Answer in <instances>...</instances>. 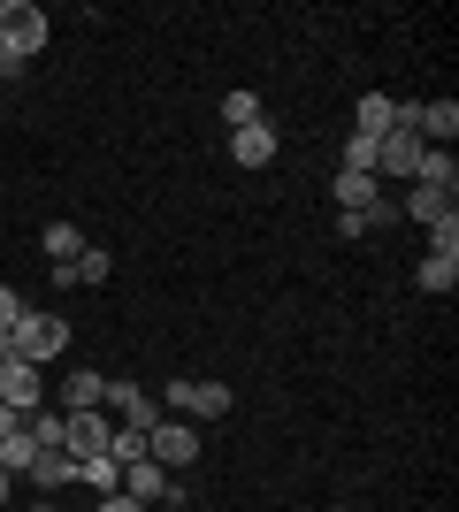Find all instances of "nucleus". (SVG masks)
Here are the masks:
<instances>
[{"mask_svg":"<svg viewBox=\"0 0 459 512\" xmlns=\"http://www.w3.org/2000/svg\"><path fill=\"white\" fill-rule=\"evenodd\" d=\"M39 46H46V8L39 0H0V85H8Z\"/></svg>","mask_w":459,"mask_h":512,"instance_id":"f257e3e1","label":"nucleus"},{"mask_svg":"<svg viewBox=\"0 0 459 512\" xmlns=\"http://www.w3.org/2000/svg\"><path fill=\"white\" fill-rule=\"evenodd\" d=\"M161 413H176V421H222L230 413V383H192V375H176V383H161Z\"/></svg>","mask_w":459,"mask_h":512,"instance_id":"f03ea898","label":"nucleus"},{"mask_svg":"<svg viewBox=\"0 0 459 512\" xmlns=\"http://www.w3.org/2000/svg\"><path fill=\"white\" fill-rule=\"evenodd\" d=\"M62 352H69V321L62 314H23L16 321V360L46 367V360H62Z\"/></svg>","mask_w":459,"mask_h":512,"instance_id":"7ed1b4c3","label":"nucleus"},{"mask_svg":"<svg viewBox=\"0 0 459 512\" xmlns=\"http://www.w3.org/2000/svg\"><path fill=\"white\" fill-rule=\"evenodd\" d=\"M146 459H153V467H169V474H176V467H192V459H199V428L169 413V421L146 436Z\"/></svg>","mask_w":459,"mask_h":512,"instance_id":"20e7f679","label":"nucleus"},{"mask_svg":"<svg viewBox=\"0 0 459 512\" xmlns=\"http://www.w3.org/2000/svg\"><path fill=\"white\" fill-rule=\"evenodd\" d=\"M0 406L23 413V421L46 406V383H39V367H31V360H0Z\"/></svg>","mask_w":459,"mask_h":512,"instance_id":"39448f33","label":"nucleus"},{"mask_svg":"<svg viewBox=\"0 0 459 512\" xmlns=\"http://www.w3.org/2000/svg\"><path fill=\"white\" fill-rule=\"evenodd\" d=\"M108 436H115V421H108L100 406H92V413H69L62 451H69V459H92V451H108Z\"/></svg>","mask_w":459,"mask_h":512,"instance_id":"423d86ee","label":"nucleus"},{"mask_svg":"<svg viewBox=\"0 0 459 512\" xmlns=\"http://www.w3.org/2000/svg\"><path fill=\"white\" fill-rule=\"evenodd\" d=\"M169 490H176L169 467H153V459H131V467H123V497H131V505H161Z\"/></svg>","mask_w":459,"mask_h":512,"instance_id":"0eeeda50","label":"nucleus"},{"mask_svg":"<svg viewBox=\"0 0 459 512\" xmlns=\"http://www.w3.org/2000/svg\"><path fill=\"white\" fill-rule=\"evenodd\" d=\"M230 161H238V169H268V161H276V130H268V123L230 130Z\"/></svg>","mask_w":459,"mask_h":512,"instance_id":"6e6552de","label":"nucleus"},{"mask_svg":"<svg viewBox=\"0 0 459 512\" xmlns=\"http://www.w3.org/2000/svg\"><path fill=\"white\" fill-rule=\"evenodd\" d=\"M414 184H429V192H444V199H452V192H459V161H452V146H429V153H421Z\"/></svg>","mask_w":459,"mask_h":512,"instance_id":"1a4fd4ad","label":"nucleus"},{"mask_svg":"<svg viewBox=\"0 0 459 512\" xmlns=\"http://www.w3.org/2000/svg\"><path fill=\"white\" fill-rule=\"evenodd\" d=\"M31 490H62V482H77V459L69 451H31Z\"/></svg>","mask_w":459,"mask_h":512,"instance_id":"9d476101","label":"nucleus"},{"mask_svg":"<svg viewBox=\"0 0 459 512\" xmlns=\"http://www.w3.org/2000/svg\"><path fill=\"white\" fill-rule=\"evenodd\" d=\"M92 406H108V375H100V367H77V375H69L62 413H92Z\"/></svg>","mask_w":459,"mask_h":512,"instance_id":"9b49d317","label":"nucleus"},{"mask_svg":"<svg viewBox=\"0 0 459 512\" xmlns=\"http://www.w3.org/2000/svg\"><path fill=\"white\" fill-rule=\"evenodd\" d=\"M352 130H360V138H391V130H398V100L360 92V123H352Z\"/></svg>","mask_w":459,"mask_h":512,"instance_id":"f8f14e48","label":"nucleus"},{"mask_svg":"<svg viewBox=\"0 0 459 512\" xmlns=\"http://www.w3.org/2000/svg\"><path fill=\"white\" fill-rule=\"evenodd\" d=\"M77 482H85L92 497H115V490H123V467H115L108 451H92V459H77Z\"/></svg>","mask_w":459,"mask_h":512,"instance_id":"ddd939ff","label":"nucleus"},{"mask_svg":"<svg viewBox=\"0 0 459 512\" xmlns=\"http://www.w3.org/2000/svg\"><path fill=\"white\" fill-rule=\"evenodd\" d=\"M108 276H115V260L100 253V245H85L69 268H54V283H108Z\"/></svg>","mask_w":459,"mask_h":512,"instance_id":"4468645a","label":"nucleus"},{"mask_svg":"<svg viewBox=\"0 0 459 512\" xmlns=\"http://www.w3.org/2000/svg\"><path fill=\"white\" fill-rule=\"evenodd\" d=\"M39 245H46V260H54V268H69V260L85 253V237H77V222H46V237H39Z\"/></svg>","mask_w":459,"mask_h":512,"instance_id":"2eb2a0df","label":"nucleus"},{"mask_svg":"<svg viewBox=\"0 0 459 512\" xmlns=\"http://www.w3.org/2000/svg\"><path fill=\"white\" fill-rule=\"evenodd\" d=\"M222 123H230V130H253V123H268V115H261V92H230V100H222Z\"/></svg>","mask_w":459,"mask_h":512,"instance_id":"dca6fc26","label":"nucleus"},{"mask_svg":"<svg viewBox=\"0 0 459 512\" xmlns=\"http://www.w3.org/2000/svg\"><path fill=\"white\" fill-rule=\"evenodd\" d=\"M406 214H414L421 230H429V222H444V214H452V199H444V192H429V184H414V192H406Z\"/></svg>","mask_w":459,"mask_h":512,"instance_id":"f3484780","label":"nucleus"},{"mask_svg":"<svg viewBox=\"0 0 459 512\" xmlns=\"http://www.w3.org/2000/svg\"><path fill=\"white\" fill-rule=\"evenodd\" d=\"M414 283H421V291H452V283H459V260L429 253V260H421V268H414Z\"/></svg>","mask_w":459,"mask_h":512,"instance_id":"a211bd4d","label":"nucleus"},{"mask_svg":"<svg viewBox=\"0 0 459 512\" xmlns=\"http://www.w3.org/2000/svg\"><path fill=\"white\" fill-rule=\"evenodd\" d=\"M429 253H444V260H459V207L444 214V222H429Z\"/></svg>","mask_w":459,"mask_h":512,"instance_id":"6ab92c4d","label":"nucleus"},{"mask_svg":"<svg viewBox=\"0 0 459 512\" xmlns=\"http://www.w3.org/2000/svg\"><path fill=\"white\" fill-rule=\"evenodd\" d=\"M108 459H115V467L146 459V436H138V428H115V436H108Z\"/></svg>","mask_w":459,"mask_h":512,"instance_id":"aec40b11","label":"nucleus"},{"mask_svg":"<svg viewBox=\"0 0 459 512\" xmlns=\"http://www.w3.org/2000/svg\"><path fill=\"white\" fill-rule=\"evenodd\" d=\"M23 314H31V306H23V291H16V283H0V329H16Z\"/></svg>","mask_w":459,"mask_h":512,"instance_id":"412c9836","label":"nucleus"},{"mask_svg":"<svg viewBox=\"0 0 459 512\" xmlns=\"http://www.w3.org/2000/svg\"><path fill=\"white\" fill-rule=\"evenodd\" d=\"M16 436H23V413H8V406H0V444H16Z\"/></svg>","mask_w":459,"mask_h":512,"instance_id":"4be33fe9","label":"nucleus"},{"mask_svg":"<svg viewBox=\"0 0 459 512\" xmlns=\"http://www.w3.org/2000/svg\"><path fill=\"white\" fill-rule=\"evenodd\" d=\"M92 512H146V505H131V497L115 490V497H100V505H92Z\"/></svg>","mask_w":459,"mask_h":512,"instance_id":"5701e85b","label":"nucleus"},{"mask_svg":"<svg viewBox=\"0 0 459 512\" xmlns=\"http://www.w3.org/2000/svg\"><path fill=\"white\" fill-rule=\"evenodd\" d=\"M146 512H192V505H184V497L169 490V497H161V505H146Z\"/></svg>","mask_w":459,"mask_h":512,"instance_id":"b1692460","label":"nucleus"},{"mask_svg":"<svg viewBox=\"0 0 459 512\" xmlns=\"http://www.w3.org/2000/svg\"><path fill=\"white\" fill-rule=\"evenodd\" d=\"M8 490H16V474H0V505H8Z\"/></svg>","mask_w":459,"mask_h":512,"instance_id":"393cba45","label":"nucleus"},{"mask_svg":"<svg viewBox=\"0 0 459 512\" xmlns=\"http://www.w3.org/2000/svg\"><path fill=\"white\" fill-rule=\"evenodd\" d=\"M31 512H54V505H46V497H39V505H31Z\"/></svg>","mask_w":459,"mask_h":512,"instance_id":"a878e982","label":"nucleus"}]
</instances>
